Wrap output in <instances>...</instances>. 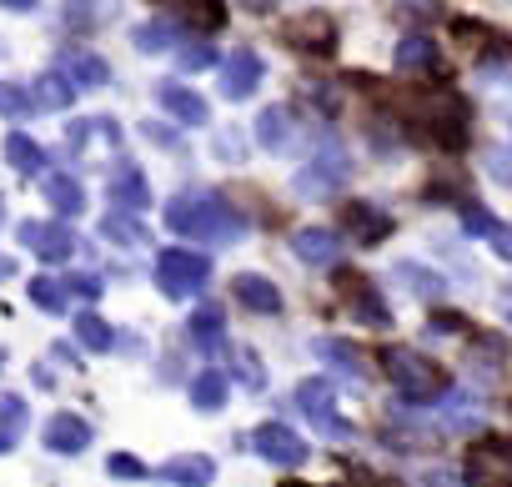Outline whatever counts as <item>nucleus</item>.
Returning <instances> with one entry per match:
<instances>
[{"label": "nucleus", "mask_w": 512, "mask_h": 487, "mask_svg": "<svg viewBox=\"0 0 512 487\" xmlns=\"http://www.w3.org/2000/svg\"><path fill=\"white\" fill-rule=\"evenodd\" d=\"M166 226L191 241H211V247H231L246 236V216L226 206L216 191H181L166 201Z\"/></svg>", "instance_id": "obj_1"}, {"label": "nucleus", "mask_w": 512, "mask_h": 487, "mask_svg": "<svg viewBox=\"0 0 512 487\" xmlns=\"http://www.w3.org/2000/svg\"><path fill=\"white\" fill-rule=\"evenodd\" d=\"M402 121L442 151H462L472 141V106L462 91H422L402 106Z\"/></svg>", "instance_id": "obj_2"}, {"label": "nucleus", "mask_w": 512, "mask_h": 487, "mask_svg": "<svg viewBox=\"0 0 512 487\" xmlns=\"http://www.w3.org/2000/svg\"><path fill=\"white\" fill-rule=\"evenodd\" d=\"M382 367H387V377H392V387H397L402 402H432V397H442L452 387L447 372L437 362H427L417 347H387L382 352Z\"/></svg>", "instance_id": "obj_3"}, {"label": "nucleus", "mask_w": 512, "mask_h": 487, "mask_svg": "<svg viewBox=\"0 0 512 487\" xmlns=\"http://www.w3.org/2000/svg\"><path fill=\"white\" fill-rule=\"evenodd\" d=\"M156 287L166 292V297H191V292H201L206 287V277H211V262L201 257V252H186V247H166V252H156Z\"/></svg>", "instance_id": "obj_4"}, {"label": "nucleus", "mask_w": 512, "mask_h": 487, "mask_svg": "<svg viewBox=\"0 0 512 487\" xmlns=\"http://www.w3.org/2000/svg\"><path fill=\"white\" fill-rule=\"evenodd\" d=\"M297 407L307 412V422H312L322 437H332V442H347V437H352V427L337 417V397H332V382H327V377H307V382L297 387Z\"/></svg>", "instance_id": "obj_5"}, {"label": "nucleus", "mask_w": 512, "mask_h": 487, "mask_svg": "<svg viewBox=\"0 0 512 487\" xmlns=\"http://www.w3.org/2000/svg\"><path fill=\"white\" fill-rule=\"evenodd\" d=\"M467 482L472 487H512V437H482L467 452Z\"/></svg>", "instance_id": "obj_6"}, {"label": "nucleus", "mask_w": 512, "mask_h": 487, "mask_svg": "<svg viewBox=\"0 0 512 487\" xmlns=\"http://www.w3.org/2000/svg\"><path fill=\"white\" fill-rule=\"evenodd\" d=\"M347 176H352V161H347L337 146H327L322 156H312V161L297 171V196H312V201L337 196V191L347 186Z\"/></svg>", "instance_id": "obj_7"}, {"label": "nucleus", "mask_w": 512, "mask_h": 487, "mask_svg": "<svg viewBox=\"0 0 512 487\" xmlns=\"http://www.w3.org/2000/svg\"><path fill=\"white\" fill-rule=\"evenodd\" d=\"M16 236H21V247L36 252L41 262H71V257L81 252V241L71 236L66 221H21Z\"/></svg>", "instance_id": "obj_8"}, {"label": "nucleus", "mask_w": 512, "mask_h": 487, "mask_svg": "<svg viewBox=\"0 0 512 487\" xmlns=\"http://www.w3.org/2000/svg\"><path fill=\"white\" fill-rule=\"evenodd\" d=\"M282 41H287L292 51H302V56H332V51H337V21L322 16V11L297 16V21L282 26Z\"/></svg>", "instance_id": "obj_9"}, {"label": "nucleus", "mask_w": 512, "mask_h": 487, "mask_svg": "<svg viewBox=\"0 0 512 487\" xmlns=\"http://www.w3.org/2000/svg\"><path fill=\"white\" fill-rule=\"evenodd\" d=\"M251 442H256V452H262L267 462H277V467H297V462H307V442L287 427V422H262L251 432Z\"/></svg>", "instance_id": "obj_10"}, {"label": "nucleus", "mask_w": 512, "mask_h": 487, "mask_svg": "<svg viewBox=\"0 0 512 487\" xmlns=\"http://www.w3.org/2000/svg\"><path fill=\"white\" fill-rule=\"evenodd\" d=\"M267 66L256 51H231V61H221V96L226 101H246L256 86H262Z\"/></svg>", "instance_id": "obj_11"}, {"label": "nucleus", "mask_w": 512, "mask_h": 487, "mask_svg": "<svg viewBox=\"0 0 512 487\" xmlns=\"http://www.w3.org/2000/svg\"><path fill=\"white\" fill-rule=\"evenodd\" d=\"M231 297L246 307V312H262V317H277L282 312V292L272 277H256V272H236L231 277Z\"/></svg>", "instance_id": "obj_12"}, {"label": "nucleus", "mask_w": 512, "mask_h": 487, "mask_svg": "<svg viewBox=\"0 0 512 487\" xmlns=\"http://www.w3.org/2000/svg\"><path fill=\"white\" fill-rule=\"evenodd\" d=\"M91 447V422L86 417H76V412H56L51 422H46V452H56V457H76V452H86Z\"/></svg>", "instance_id": "obj_13"}, {"label": "nucleus", "mask_w": 512, "mask_h": 487, "mask_svg": "<svg viewBox=\"0 0 512 487\" xmlns=\"http://www.w3.org/2000/svg\"><path fill=\"white\" fill-rule=\"evenodd\" d=\"M342 292H347V307H352L357 322H367V327H392V312H387V302L377 297V287H372L367 277H342Z\"/></svg>", "instance_id": "obj_14"}, {"label": "nucleus", "mask_w": 512, "mask_h": 487, "mask_svg": "<svg viewBox=\"0 0 512 487\" xmlns=\"http://www.w3.org/2000/svg\"><path fill=\"white\" fill-rule=\"evenodd\" d=\"M292 252H297L307 267H332V262H337V252H342V236H337V231H327V226H307V231H297V236H292Z\"/></svg>", "instance_id": "obj_15"}, {"label": "nucleus", "mask_w": 512, "mask_h": 487, "mask_svg": "<svg viewBox=\"0 0 512 487\" xmlns=\"http://www.w3.org/2000/svg\"><path fill=\"white\" fill-rule=\"evenodd\" d=\"M61 76L76 86V91H101L111 81V66L96 56V51H66L61 56Z\"/></svg>", "instance_id": "obj_16"}, {"label": "nucleus", "mask_w": 512, "mask_h": 487, "mask_svg": "<svg viewBox=\"0 0 512 487\" xmlns=\"http://www.w3.org/2000/svg\"><path fill=\"white\" fill-rule=\"evenodd\" d=\"M106 196H111V206L116 211H146L151 206V186H146V176L136 171V166H121V171H111V186H106Z\"/></svg>", "instance_id": "obj_17"}, {"label": "nucleus", "mask_w": 512, "mask_h": 487, "mask_svg": "<svg viewBox=\"0 0 512 487\" xmlns=\"http://www.w3.org/2000/svg\"><path fill=\"white\" fill-rule=\"evenodd\" d=\"M186 337H191V347H196V352L221 357V352H226V317H221V307H201V312H191Z\"/></svg>", "instance_id": "obj_18"}, {"label": "nucleus", "mask_w": 512, "mask_h": 487, "mask_svg": "<svg viewBox=\"0 0 512 487\" xmlns=\"http://www.w3.org/2000/svg\"><path fill=\"white\" fill-rule=\"evenodd\" d=\"M156 96H161V106H166L176 121H186V126H206V116H211V106H206L196 91H186L181 81H161Z\"/></svg>", "instance_id": "obj_19"}, {"label": "nucleus", "mask_w": 512, "mask_h": 487, "mask_svg": "<svg viewBox=\"0 0 512 487\" xmlns=\"http://www.w3.org/2000/svg\"><path fill=\"white\" fill-rule=\"evenodd\" d=\"M156 477L161 482H176V487H211L216 482V462L201 457V452H191V457H171L166 467H156Z\"/></svg>", "instance_id": "obj_20"}, {"label": "nucleus", "mask_w": 512, "mask_h": 487, "mask_svg": "<svg viewBox=\"0 0 512 487\" xmlns=\"http://www.w3.org/2000/svg\"><path fill=\"white\" fill-rule=\"evenodd\" d=\"M292 111L287 106H267L262 116H256V146H267V151H292L297 131H292Z\"/></svg>", "instance_id": "obj_21"}, {"label": "nucleus", "mask_w": 512, "mask_h": 487, "mask_svg": "<svg viewBox=\"0 0 512 487\" xmlns=\"http://www.w3.org/2000/svg\"><path fill=\"white\" fill-rule=\"evenodd\" d=\"M347 231H352V241H362V247H377L382 236H392V216L357 201V206H347Z\"/></svg>", "instance_id": "obj_22"}, {"label": "nucleus", "mask_w": 512, "mask_h": 487, "mask_svg": "<svg viewBox=\"0 0 512 487\" xmlns=\"http://www.w3.org/2000/svg\"><path fill=\"white\" fill-rule=\"evenodd\" d=\"M41 191H46L51 211H61V216H71V221L86 211V186H81V181H71V176L46 171V176H41Z\"/></svg>", "instance_id": "obj_23"}, {"label": "nucleus", "mask_w": 512, "mask_h": 487, "mask_svg": "<svg viewBox=\"0 0 512 487\" xmlns=\"http://www.w3.org/2000/svg\"><path fill=\"white\" fill-rule=\"evenodd\" d=\"M502 362H507V342H502L497 332H477V327H472L467 367H472L477 377H497V372H502Z\"/></svg>", "instance_id": "obj_24"}, {"label": "nucleus", "mask_w": 512, "mask_h": 487, "mask_svg": "<svg viewBox=\"0 0 512 487\" xmlns=\"http://www.w3.org/2000/svg\"><path fill=\"white\" fill-rule=\"evenodd\" d=\"M226 392H231V377L216 372V367L191 377V407H196V412H216V407L226 402Z\"/></svg>", "instance_id": "obj_25"}, {"label": "nucleus", "mask_w": 512, "mask_h": 487, "mask_svg": "<svg viewBox=\"0 0 512 487\" xmlns=\"http://www.w3.org/2000/svg\"><path fill=\"white\" fill-rule=\"evenodd\" d=\"M26 422H31V412H26V402H21L16 392H0V452H11V447L21 442V432H26Z\"/></svg>", "instance_id": "obj_26"}, {"label": "nucleus", "mask_w": 512, "mask_h": 487, "mask_svg": "<svg viewBox=\"0 0 512 487\" xmlns=\"http://www.w3.org/2000/svg\"><path fill=\"white\" fill-rule=\"evenodd\" d=\"M397 66H402V71H437L442 56H437L432 36H402V46H397Z\"/></svg>", "instance_id": "obj_27"}, {"label": "nucleus", "mask_w": 512, "mask_h": 487, "mask_svg": "<svg viewBox=\"0 0 512 487\" xmlns=\"http://www.w3.org/2000/svg\"><path fill=\"white\" fill-rule=\"evenodd\" d=\"M31 96H36V111H66V106L76 101V86H71L61 71H46V76L36 81Z\"/></svg>", "instance_id": "obj_28"}, {"label": "nucleus", "mask_w": 512, "mask_h": 487, "mask_svg": "<svg viewBox=\"0 0 512 487\" xmlns=\"http://www.w3.org/2000/svg\"><path fill=\"white\" fill-rule=\"evenodd\" d=\"M6 161L16 166V171H46V151H41V141L36 136H26V131H11L6 136Z\"/></svg>", "instance_id": "obj_29"}, {"label": "nucleus", "mask_w": 512, "mask_h": 487, "mask_svg": "<svg viewBox=\"0 0 512 487\" xmlns=\"http://www.w3.org/2000/svg\"><path fill=\"white\" fill-rule=\"evenodd\" d=\"M312 352L322 357V362H337L357 387H362V377H367V367H362V352L357 347H347V342H332V337H322V342H312Z\"/></svg>", "instance_id": "obj_30"}, {"label": "nucleus", "mask_w": 512, "mask_h": 487, "mask_svg": "<svg viewBox=\"0 0 512 487\" xmlns=\"http://www.w3.org/2000/svg\"><path fill=\"white\" fill-rule=\"evenodd\" d=\"M136 46H141V51H171V46L181 51L186 41H181V26H176V21H151V26L136 31Z\"/></svg>", "instance_id": "obj_31"}, {"label": "nucleus", "mask_w": 512, "mask_h": 487, "mask_svg": "<svg viewBox=\"0 0 512 487\" xmlns=\"http://www.w3.org/2000/svg\"><path fill=\"white\" fill-rule=\"evenodd\" d=\"M76 342L91 347V352H111V347H116V332H111L96 312H81V317H76Z\"/></svg>", "instance_id": "obj_32"}, {"label": "nucleus", "mask_w": 512, "mask_h": 487, "mask_svg": "<svg viewBox=\"0 0 512 487\" xmlns=\"http://www.w3.org/2000/svg\"><path fill=\"white\" fill-rule=\"evenodd\" d=\"M31 111H36V96H31L26 86H16V81H0V116L21 121V116H31Z\"/></svg>", "instance_id": "obj_33"}, {"label": "nucleus", "mask_w": 512, "mask_h": 487, "mask_svg": "<svg viewBox=\"0 0 512 487\" xmlns=\"http://www.w3.org/2000/svg\"><path fill=\"white\" fill-rule=\"evenodd\" d=\"M106 236L111 241H126V247H146V226L131 221V211H111L106 216Z\"/></svg>", "instance_id": "obj_34"}, {"label": "nucleus", "mask_w": 512, "mask_h": 487, "mask_svg": "<svg viewBox=\"0 0 512 487\" xmlns=\"http://www.w3.org/2000/svg\"><path fill=\"white\" fill-rule=\"evenodd\" d=\"M31 302H36L41 312H66V302H71V297H66V287H61V282L36 277V282H31Z\"/></svg>", "instance_id": "obj_35"}, {"label": "nucleus", "mask_w": 512, "mask_h": 487, "mask_svg": "<svg viewBox=\"0 0 512 487\" xmlns=\"http://www.w3.org/2000/svg\"><path fill=\"white\" fill-rule=\"evenodd\" d=\"M462 231H467V236H487V241H492L497 221H492V211H487V206L467 201V206H462Z\"/></svg>", "instance_id": "obj_36"}, {"label": "nucleus", "mask_w": 512, "mask_h": 487, "mask_svg": "<svg viewBox=\"0 0 512 487\" xmlns=\"http://www.w3.org/2000/svg\"><path fill=\"white\" fill-rule=\"evenodd\" d=\"M176 61H181V71H191V76H196V71H211V66H216V51H211V46H201V41H196V46L186 41V46L176 51Z\"/></svg>", "instance_id": "obj_37"}, {"label": "nucleus", "mask_w": 512, "mask_h": 487, "mask_svg": "<svg viewBox=\"0 0 512 487\" xmlns=\"http://www.w3.org/2000/svg\"><path fill=\"white\" fill-rule=\"evenodd\" d=\"M397 277H402V282H412V287H417V297H442V277H432V272H422V267H412V262H402V267H397Z\"/></svg>", "instance_id": "obj_38"}, {"label": "nucleus", "mask_w": 512, "mask_h": 487, "mask_svg": "<svg viewBox=\"0 0 512 487\" xmlns=\"http://www.w3.org/2000/svg\"><path fill=\"white\" fill-rule=\"evenodd\" d=\"M61 287H66L71 297H81V302H96V297L106 292V287H101V277H91V272H81V277H66Z\"/></svg>", "instance_id": "obj_39"}, {"label": "nucleus", "mask_w": 512, "mask_h": 487, "mask_svg": "<svg viewBox=\"0 0 512 487\" xmlns=\"http://www.w3.org/2000/svg\"><path fill=\"white\" fill-rule=\"evenodd\" d=\"M106 472H111V477H151V472H146V462H136L131 452H111Z\"/></svg>", "instance_id": "obj_40"}, {"label": "nucleus", "mask_w": 512, "mask_h": 487, "mask_svg": "<svg viewBox=\"0 0 512 487\" xmlns=\"http://www.w3.org/2000/svg\"><path fill=\"white\" fill-rule=\"evenodd\" d=\"M487 166L497 171V181L512 186V151H507V146H492V151H487Z\"/></svg>", "instance_id": "obj_41"}, {"label": "nucleus", "mask_w": 512, "mask_h": 487, "mask_svg": "<svg viewBox=\"0 0 512 487\" xmlns=\"http://www.w3.org/2000/svg\"><path fill=\"white\" fill-rule=\"evenodd\" d=\"M196 11H201V16H196V21H201V31H216V26L226 21V16H221V0H201Z\"/></svg>", "instance_id": "obj_42"}, {"label": "nucleus", "mask_w": 512, "mask_h": 487, "mask_svg": "<svg viewBox=\"0 0 512 487\" xmlns=\"http://www.w3.org/2000/svg\"><path fill=\"white\" fill-rule=\"evenodd\" d=\"M492 252H497L502 262H512V226H497V231H492Z\"/></svg>", "instance_id": "obj_43"}, {"label": "nucleus", "mask_w": 512, "mask_h": 487, "mask_svg": "<svg viewBox=\"0 0 512 487\" xmlns=\"http://www.w3.org/2000/svg\"><path fill=\"white\" fill-rule=\"evenodd\" d=\"M241 367H246V372H241L246 387H262V372H256V357H251V352H241Z\"/></svg>", "instance_id": "obj_44"}, {"label": "nucleus", "mask_w": 512, "mask_h": 487, "mask_svg": "<svg viewBox=\"0 0 512 487\" xmlns=\"http://www.w3.org/2000/svg\"><path fill=\"white\" fill-rule=\"evenodd\" d=\"M432 327H442V332H467V322L462 317H452V312H437V322Z\"/></svg>", "instance_id": "obj_45"}, {"label": "nucleus", "mask_w": 512, "mask_h": 487, "mask_svg": "<svg viewBox=\"0 0 512 487\" xmlns=\"http://www.w3.org/2000/svg\"><path fill=\"white\" fill-rule=\"evenodd\" d=\"M0 6H6V11H36L41 0H0Z\"/></svg>", "instance_id": "obj_46"}, {"label": "nucleus", "mask_w": 512, "mask_h": 487, "mask_svg": "<svg viewBox=\"0 0 512 487\" xmlns=\"http://www.w3.org/2000/svg\"><path fill=\"white\" fill-rule=\"evenodd\" d=\"M502 312H507V317H512V287H507V297H502Z\"/></svg>", "instance_id": "obj_47"}, {"label": "nucleus", "mask_w": 512, "mask_h": 487, "mask_svg": "<svg viewBox=\"0 0 512 487\" xmlns=\"http://www.w3.org/2000/svg\"><path fill=\"white\" fill-rule=\"evenodd\" d=\"M0 277H11V262H0Z\"/></svg>", "instance_id": "obj_48"}, {"label": "nucleus", "mask_w": 512, "mask_h": 487, "mask_svg": "<svg viewBox=\"0 0 512 487\" xmlns=\"http://www.w3.org/2000/svg\"><path fill=\"white\" fill-rule=\"evenodd\" d=\"M0 221H6V201H0Z\"/></svg>", "instance_id": "obj_49"}, {"label": "nucleus", "mask_w": 512, "mask_h": 487, "mask_svg": "<svg viewBox=\"0 0 512 487\" xmlns=\"http://www.w3.org/2000/svg\"><path fill=\"white\" fill-rule=\"evenodd\" d=\"M156 6H176V0H156Z\"/></svg>", "instance_id": "obj_50"}, {"label": "nucleus", "mask_w": 512, "mask_h": 487, "mask_svg": "<svg viewBox=\"0 0 512 487\" xmlns=\"http://www.w3.org/2000/svg\"><path fill=\"white\" fill-rule=\"evenodd\" d=\"M287 487H307V482H287Z\"/></svg>", "instance_id": "obj_51"}, {"label": "nucleus", "mask_w": 512, "mask_h": 487, "mask_svg": "<svg viewBox=\"0 0 512 487\" xmlns=\"http://www.w3.org/2000/svg\"><path fill=\"white\" fill-rule=\"evenodd\" d=\"M0 367H6V352H0Z\"/></svg>", "instance_id": "obj_52"}]
</instances>
